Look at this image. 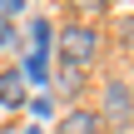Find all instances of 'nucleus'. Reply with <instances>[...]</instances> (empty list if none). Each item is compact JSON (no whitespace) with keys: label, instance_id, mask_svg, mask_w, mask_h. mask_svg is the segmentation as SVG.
Listing matches in <instances>:
<instances>
[{"label":"nucleus","instance_id":"f257e3e1","mask_svg":"<svg viewBox=\"0 0 134 134\" xmlns=\"http://www.w3.org/2000/svg\"><path fill=\"white\" fill-rule=\"evenodd\" d=\"M99 55V30L94 25H65L60 30V60H70V65H90Z\"/></svg>","mask_w":134,"mask_h":134},{"label":"nucleus","instance_id":"f03ea898","mask_svg":"<svg viewBox=\"0 0 134 134\" xmlns=\"http://www.w3.org/2000/svg\"><path fill=\"white\" fill-rule=\"evenodd\" d=\"M99 119H109L114 129H124L134 119V90L124 80H104V109H99Z\"/></svg>","mask_w":134,"mask_h":134},{"label":"nucleus","instance_id":"7ed1b4c3","mask_svg":"<svg viewBox=\"0 0 134 134\" xmlns=\"http://www.w3.org/2000/svg\"><path fill=\"white\" fill-rule=\"evenodd\" d=\"M55 134H104V119L94 109H70V114H60Z\"/></svg>","mask_w":134,"mask_h":134},{"label":"nucleus","instance_id":"20e7f679","mask_svg":"<svg viewBox=\"0 0 134 134\" xmlns=\"http://www.w3.org/2000/svg\"><path fill=\"white\" fill-rule=\"evenodd\" d=\"M50 40H55V25H50V15H30V50L50 55Z\"/></svg>","mask_w":134,"mask_h":134},{"label":"nucleus","instance_id":"39448f33","mask_svg":"<svg viewBox=\"0 0 134 134\" xmlns=\"http://www.w3.org/2000/svg\"><path fill=\"white\" fill-rule=\"evenodd\" d=\"M20 80H25V85H45V80H50V55L30 50V55H25V70H20Z\"/></svg>","mask_w":134,"mask_h":134},{"label":"nucleus","instance_id":"423d86ee","mask_svg":"<svg viewBox=\"0 0 134 134\" xmlns=\"http://www.w3.org/2000/svg\"><path fill=\"white\" fill-rule=\"evenodd\" d=\"M20 94H25L20 70H5V75H0V104H20Z\"/></svg>","mask_w":134,"mask_h":134},{"label":"nucleus","instance_id":"0eeeda50","mask_svg":"<svg viewBox=\"0 0 134 134\" xmlns=\"http://www.w3.org/2000/svg\"><path fill=\"white\" fill-rule=\"evenodd\" d=\"M55 80H60L65 90H75V85H80L85 75H80V65H70V60H60V75H55Z\"/></svg>","mask_w":134,"mask_h":134},{"label":"nucleus","instance_id":"6e6552de","mask_svg":"<svg viewBox=\"0 0 134 134\" xmlns=\"http://www.w3.org/2000/svg\"><path fill=\"white\" fill-rule=\"evenodd\" d=\"M50 109H55L50 94H35V99H30V119H50Z\"/></svg>","mask_w":134,"mask_h":134},{"label":"nucleus","instance_id":"1a4fd4ad","mask_svg":"<svg viewBox=\"0 0 134 134\" xmlns=\"http://www.w3.org/2000/svg\"><path fill=\"white\" fill-rule=\"evenodd\" d=\"M15 45H20V30L10 20H0V50H15Z\"/></svg>","mask_w":134,"mask_h":134},{"label":"nucleus","instance_id":"9d476101","mask_svg":"<svg viewBox=\"0 0 134 134\" xmlns=\"http://www.w3.org/2000/svg\"><path fill=\"white\" fill-rule=\"evenodd\" d=\"M20 10H25V0H0V20H10V25H15V15H20Z\"/></svg>","mask_w":134,"mask_h":134},{"label":"nucleus","instance_id":"9b49d317","mask_svg":"<svg viewBox=\"0 0 134 134\" xmlns=\"http://www.w3.org/2000/svg\"><path fill=\"white\" fill-rule=\"evenodd\" d=\"M75 5H85V10H99V5H104V0H75Z\"/></svg>","mask_w":134,"mask_h":134},{"label":"nucleus","instance_id":"f8f14e48","mask_svg":"<svg viewBox=\"0 0 134 134\" xmlns=\"http://www.w3.org/2000/svg\"><path fill=\"white\" fill-rule=\"evenodd\" d=\"M124 45H134V20H129V25H124Z\"/></svg>","mask_w":134,"mask_h":134},{"label":"nucleus","instance_id":"ddd939ff","mask_svg":"<svg viewBox=\"0 0 134 134\" xmlns=\"http://www.w3.org/2000/svg\"><path fill=\"white\" fill-rule=\"evenodd\" d=\"M25 134H45V129H40V124H30V129H25Z\"/></svg>","mask_w":134,"mask_h":134}]
</instances>
